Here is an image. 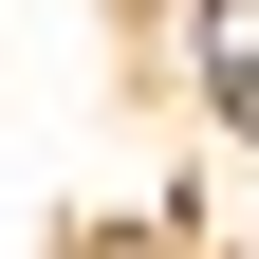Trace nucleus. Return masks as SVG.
Masks as SVG:
<instances>
[{"instance_id":"obj_1","label":"nucleus","mask_w":259,"mask_h":259,"mask_svg":"<svg viewBox=\"0 0 259 259\" xmlns=\"http://www.w3.org/2000/svg\"><path fill=\"white\" fill-rule=\"evenodd\" d=\"M204 74H222V111L259 130V0H204Z\"/></svg>"}]
</instances>
